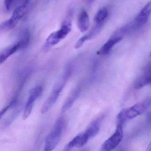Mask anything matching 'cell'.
<instances>
[{"instance_id": "obj_25", "label": "cell", "mask_w": 151, "mask_h": 151, "mask_svg": "<svg viewBox=\"0 0 151 151\" xmlns=\"http://www.w3.org/2000/svg\"><path fill=\"white\" fill-rule=\"evenodd\" d=\"M150 56L151 57V53H150Z\"/></svg>"}, {"instance_id": "obj_22", "label": "cell", "mask_w": 151, "mask_h": 151, "mask_svg": "<svg viewBox=\"0 0 151 151\" xmlns=\"http://www.w3.org/2000/svg\"><path fill=\"white\" fill-rule=\"evenodd\" d=\"M95 1V0H87V1L89 3H92L94 1Z\"/></svg>"}, {"instance_id": "obj_16", "label": "cell", "mask_w": 151, "mask_h": 151, "mask_svg": "<svg viewBox=\"0 0 151 151\" xmlns=\"http://www.w3.org/2000/svg\"><path fill=\"white\" fill-rule=\"evenodd\" d=\"M79 92V91H76L74 93L72 94L71 96L68 98V99L66 100V102L65 103L64 105L62 107V111L63 112H65L67 111L69 108H71L72 105L73 104L75 99L78 97Z\"/></svg>"}, {"instance_id": "obj_2", "label": "cell", "mask_w": 151, "mask_h": 151, "mask_svg": "<svg viewBox=\"0 0 151 151\" xmlns=\"http://www.w3.org/2000/svg\"><path fill=\"white\" fill-rule=\"evenodd\" d=\"M64 126V122L63 118H60L56 122L46 137L43 151H52L57 146L60 142Z\"/></svg>"}, {"instance_id": "obj_9", "label": "cell", "mask_w": 151, "mask_h": 151, "mask_svg": "<svg viewBox=\"0 0 151 151\" xmlns=\"http://www.w3.org/2000/svg\"><path fill=\"white\" fill-rule=\"evenodd\" d=\"M90 139L84 131L80 133L70 141L64 148V151H70L74 148H81L85 145Z\"/></svg>"}, {"instance_id": "obj_11", "label": "cell", "mask_w": 151, "mask_h": 151, "mask_svg": "<svg viewBox=\"0 0 151 151\" xmlns=\"http://www.w3.org/2000/svg\"><path fill=\"white\" fill-rule=\"evenodd\" d=\"M151 13V1L146 4L136 17L135 21L142 27L148 21Z\"/></svg>"}, {"instance_id": "obj_7", "label": "cell", "mask_w": 151, "mask_h": 151, "mask_svg": "<svg viewBox=\"0 0 151 151\" xmlns=\"http://www.w3.org/2000/svg\"><path fill=\"white\" fill-rule=\"evenodd\" d=\"M42 91V87L40 85L34 87L30 90L25 109L23 111L22 118L24 120L27 119L31 114L34 102L41 95Z\"/></svg>"}, {"instance_id": "obj_17", "label": "cell", "mask_w": 151, "mask_h": 151, "mask_svg": "<svg viewBox=\"0 0 151 151\" xmlns=\"http://www.w3.org/2000/svg\"><path fill=\"white\" fill-rule=\"evenodd\" d=\"M87 40H88V39L87 36L86 35L82 36L81 38H80L78 40V41L77 42L75 46H74V48L76 49L80 48L81 47L83 46L84 42Z\"/></svg>"}, {"instance_id": "obj_1", "label": "cell", "mask_w": 151, "mask_h": 151, "mask_svg": "<svg viewBox=\"0 0 151 151\" xmlns=\"http://www.w3.org/2000/svg\"><path fill=\"white\" fill-rule=\"evenodd\" d=\"M72 12H70L68 17L65 19L62 22L60 29L57 31L51 33L46 39L43 45V48L45 50L55 46L64 40L69 34L72 30V23L71 15Z\"/></svg>"}, {"instance_id": "obj_3", "label": "cell", "mask_w": 151, "mask_h": 151, "mask_svg": "<svg viewBox=\"0 0 151 151\" xmlns=\"http://www.w3.org/2000/svg\"><path fill=\"white\" fill-rule=\"evenodd\" d=\"M68 75V72L66 71L65 73L64 76V75L62 76V78L55 85L51 94L48 98L46 99L43 105L42 106L41 113L42 114H44L48 111L52 107L56 102L61 91L63 90V88L65 85Z\"/></svg>"}, {"instance_id": "obj_12", "label": "cell", "mask_w": 151, "mask_h": 151, "mask_svg": "<svg viewBox=\"0 0 151 151\" xmlns=\"http://www.w3.org/2000/svg\"><path fill=\"white\" fill-rule=\"evenodd\" d=\"M103 118L104 116L102 115L96 119L84 131L90 140L95 137L99 133Z\"/></svg>"}, {"instance_id": "obj_19", "label": "cell", "mask_w": 151, "mask_h": 151, "mask_svg": "<svg viewBox=\"0 0 151 151\" xmlns=\"http://www.w3.org/2000/svg\"><path fill=\"white\" fill-rule=\"evenodd\" d=\"M146 118H147V121L151 124V111L148 113V114H147Z\"/></svg>"}, {"instance_id": "obj_15", "label": "cell", "mask_w": 151, "mask_h": 151, "mask_svg": "<svg viewBox=\"0 0 151 151\" xmlns=\"http://www.w3.org/2000/svg\"><path fill=\"white\" fill-rule=\"evenodd\" d=\"M109 10L106 7L100 9L97 12L94 18L95 24L104 25L109 17Z\"/></svg>"}, {"instance_id": "obj_5", "label": "cell", "mask_w": 151, "mask_h": 151, "mask_svg": "<svg viewBox=\"0 0 151 151\" xmlns=\"http://www.w3.org/2000/svg\"><path fill=\"white\" fill-rule=\"evenodd\" d=\"M27 7L23 4L16 8L10 18L1 24V32H8L14 29L25 16L27 11Z\"/></svg>"}, {"instance_id": "obj_13", "label": "cell", "mask_w": 151, "mask_h": 151, "mask_svg": "<svg viewBox=\"0 0 151 151\" xmlns=\"http://www.w3.org/2000/svg\"><path fill=\"white\" fill-rule=\"evenodd\" d=\"M77 25L82 32H84L88 29L90 25L89 16L85 10L81 11L77 20Z\"/></svg>"}, {"instance_id": "obj_23", "label": "cell", "mask_w": 151, "mask_h": 151, "mask_svg": "<svg viewBox=\"0 0 151 151\" xmlns=\"http://www.w3.org/2000/svg\"><path fill=\"white\" fill-rule=\"evenodd\" d=\"M118 151H125L123 150H122V149H120V150H119Z\"/></svg>"}, {"instance_id": "obj_24", "label": "cell", "mask_w": 151, "mask_h": 151, "mask_svg": "<svg viewBox=\"0 0 151 151\" xmlns=\"http://www.w3.org/2000/svg\"><path fill=\"white\" fill-rule=\"evenodd\" d=\"M87 151L86 150H83V151Z\"/></svg>"}, {"instance_id": "obj_21", "label": "cell", "mask_w": 151, "mask_h": 151, "mask_svg": "<svg viewBox=\"0 0 151 151\" xmlns=\"http://www.w3.org/2000/svg\"><path fill=\"white\" fill-rule=\"evenodd\" d=\"M146 151H151V142L150 143V145H149V146L147 147Z\"/></svg>"}, {"instance_id": "obj_18", "label": "cell", "mask_w": 151, "mask_h": 151, "mask_svg": "<svg viewBox=\"0 0 151 151\" xmlns=\"http://www.w3.org/2000/svg\"><path fill=\"white\" fill-rule=\"evenodd\" d=\"M14 1L15 0H4V7H5L6 10L8 11L10 10L12 5H13Z\"/></svg>"}, {"instance_id": "obj_8", "label": "cell", "mask_w": 151, "mask_h": 151, "mask_svg": "<svg viewBox=\"0 0 151 151\" xmlns=\"http://www.w3.org/2000/svg\"><path fill=\"white\" fill-rule=\"evenodd\" d=\"M151 104V98L136 104L130 108L125 109V115L127 119H132L146 111Z\"/></svg>"}, {"instance_id": "obj_4", "label": "cell", "mask_w": 151, "mask_h": 151, "mask_svg": "<svg viewBox=\"0 0 151 151\" xmlns=\"http://www.w3.org/2000/svg\"><path fill=\"white\" fill-rule=\"evenodd\" d=\"M30 34L28 31L24 34L23 38L20 40L4 49L0 53V63L2 64L8 58L20 50L27 46L29 43Z\"/></svg>"}, {"instance_id": "obj_20", "label": "cell", "mask_w": 151, "mask_h": 151, "mask_svg": "<svg viewBox=\"0 0 151 151\" xmlns=\"http://www.w3.org/2000/svg\"><path fill=\"white\" fill-rule=\"evenodd\" d=\"M31 0H23V5L27 6V4L30 2Z\"/></svg>"}, {"instance_id": "obj_14", "label": "cell", "mask_w": 151, "mask_h": 151, "mask_svg": "<svg viewBox=\"0 0 151 151\" xmlns=\"http://www.w3.org/2000/svg\"><path fill=\"white\" fill-rule=\"evenodd\" d=\"M122 39L120 37H111L99 50L98 54L100 55H106L109 54L114 45L120 41Z\"/></svg>"}, {"instance_id": "obj_10", "label": "cell", "mask_w": 151, "mask_h": 151, "mask_svg": "<svg viewBox=\"0 0 151 151\" xmlns=\"http://www.w3.org/2000/svg\"><path fill=\"white\" fill-rule=\"evenodd\" d=\"M151 86V65H148L145 68L144 72L135 82L134 87L136 89H139L146 85Z\"/></svg>"}, {"instance_id": "obj_6", "label": "cell", "mask_w": 151, "mask_h": 151, "mask_svg": "<svg viewBox=\"0 0 151 151\" xmlns=\"http://www.w3.org/2000/svg\"><path fill=\"white\" fill-rule=\"evenodd\" d=\"M123 125L117 124L115 133L103 144L102 151H112L118 145L123 138Z\"/></svg>"}]
</instances>
